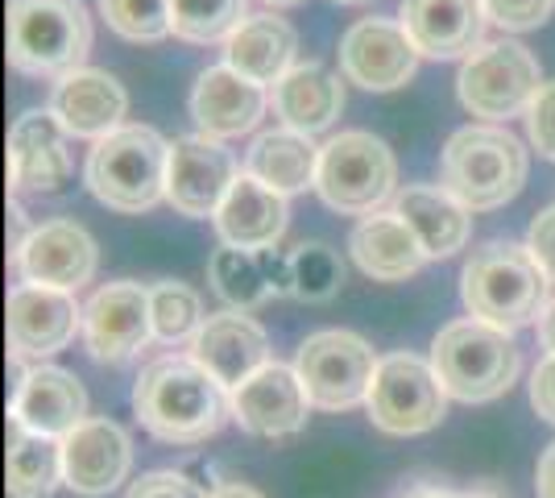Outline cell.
Returning a JSON list of instances; mask_svg holds the SVG:
<instances>
[{
	"label": "cell",
	"mask_w": 555,
	"mask_h": 498,
	"mask_svg": "<svg viewBox=\"0 0 555 498\" xmlns=\"http://www.w3.org/2000/svg\"><path fill=\"white\" fill-rule=\"evenodd\" d=\"M398 183V158L382 138L365 129L336 133L320 150V175L315 191L332 213L345 216H373L393 195Z\"/></svg>",
	"instance_id": "7"
},
{
	"label": "cell",
	"mask_w": 555,
	"mask_h": 498,
	"mask_svg": "<svg viewBox=\"0 0 555 498\" xmlns=\"http://www.w3.org/2000/svg\"><path fill=\"white\" fill-rule=\"evenodd\" d=\"M431 366L440 374L448 399L456 404H493L518 382L522 349L506 329L468 316L452 320L431 341Z\"/></svg>",
	"instance_id": "4"
},
{
	"label": "cell",
	"mask_w": 555,
	"mask_h": 498,
	"mask_svg": "<svg viewBox=\"0 0 555 498\" xmlns=\"http://www.w3.org/2000/svg\"><path fill=\"white\" fill-rule=\"evenodd\" d=\"M54 486H63V440L38 436L9 416V449H4L9 498H50Z\"/></svg>",
	"instance_id": "31"
},
{
	"label": "cell",
	"mask_w": 555,
	"mask_h": 498,
	"mask_svg": "<svg viewBox=\"0 0 555 498\" xmlns=\"http://www.w3.org/2000/svg\"><path fill=\"white\" fill-rule=\"evenodd\" d=\"M125 498H208V490L179 470H154V474H141Z\"/></svg>",
	"instance_id": "37"
},
{
	"label": "cell",
	"mask_w": 555,
	"mask_h": 498,
	"mask_svg": "<svg viewBox=\"0 0 555 498\" xmlns=\"http://www.w3.org/2000/svg\"><path fill=\"white\" fill-rule=\"evenodd\" d=\"M150 311H154V341L158 345H191V336L208 320L199 291L175 283V279L150 286Z\"/></svg>",
	"instance_id": "33"
},
{
	"label": "cell",
	"mask_w": 555,
	"mask_h": 498,
	"mask_svg": "<svg viewBox=\"0 0 555 498\" xmlns=\"http://www.w3.org/2000/svg\"><path fill=\"white\" fill-rule=\"evenodd\" d=\"M398 22L423 59H464L481 47L489 17L481 0H402Z\"/></svg>",
	"instance_id": "23"
},
{
	"label": "cell",
	"mask_w": 555,
	"mask_h": 498,
	"mask_svg": "<svg viewBox=\"0 0 555 498\" xmlns=\"http://www.w3.org/2000/svg\"><path fill=\"white\" fill-rule=\"evenodd\" d=\"M50 113L59 117V125L67 129L70 138L100 142V138H108L125 125L129 92L120 88L116 75L100 72V67H79V72H67L63 79H54Z\"/></svg>",
	"instance_id": "21"
},
{
	"label": "cell",
	"mask_w": 555,
	"mask_h": 498,
	"mask_svg": "<svg viewBox=\"0 0 555 498\" xmlns=\"http://www.w3.org/2000/svg\"><path fill=\"white\" fill-rule=\"evenodd\" d=\"M9 261L22 274V283L79 291L83 283H92L100 245L79 220H47L29 229V238L9 254Z\"/></svg>",
	"instance_id": "14"
},
{
	"label": "cell",
	"mask_w": 555,
	"mask_h": 498,
	"mask_svg": "<svg viewBox=\"0 0 555 498\" xmlns=\"http://www.w3.org/2000/svg\"><path fill=\"white\" fill-rule=\"evenodd\" d=\"M261 4H270V9H295L302 0H261Z\"/></svg>",
	"instance_id": "45"
},
{
	"label": "cell",
	"mask_w": 555,
	"mask_h": 498,
	"mask_svg": "<svg viewBox=\"0 0 555 498\" xmlns=\"http://www.w3.org/2000/svg\"><path fill=\"white\" fill-rule=\"evenodd\" d=\"M543 88L539 59L522 42H481L473 54H464L461 75H456V95L473 117L509 120L527 117L534 92Z\"/></svg>",
	"instance_id": "8"
},
{
	"label": "cell",
	"mask_w": 555,
	"mask_h": 498,
	"mask_svg": "<svg viewBox=\"0 0 555 498\" xmlns=\"http://www.w3.org/2000/svg\"><path fill=\"white\" fill-rule=\"evenodd\" d=\"M393 213L415 229L427 258H452L456 250H464V241L473 233V213L448 188H431V183H415V188L398 191Z\"/></svg>",
	"instance_id": "28"
},
{
	"label": "cell",
	"mask_w": 555,
	"mask_h": 498,
	"mask_svg": "<svg viewBox=\"0 0 555 498\" xmlns=\"http://www.w3.org/2000/svg\"><path fill=\"white\" fill-rule=\"evenodd\" d=\"M348 250H352L357 266H361L370 279H377V283H402V279L418 274V270L431 261L427 250L418 245L415 229L393 213V208L365 216V220L352 229Z\"/></svg>",
	"instance_id": "27"
},
{
	"label": "cell",
	"mask_w": 555,
	"mask_h": 498,
	"mask_svg": "<svg viewBox=\"0 0 555 498\" xmlns=\"http://www.w3.org/2000/svg\"><path fill=\"white\" fill-rule=\"evenodd\" d=\"M418 54L411 34L393 17H361L348 25L340 38V72L348 84L365 92H398L406 88L418 72Z\"/></svg>",
	"instance_id": "12"
},
{
	"label": "cell",
	"mask_w": 555,
	"mask_h": 498,
	"mask_svg": "<svg viewBox=\"0 0 555 498\" xmlns=\"http://www.w3.org/2000/svg\"><path fill=\"white\" fill-rule=\"evenodd\" d=\"M486 4V17L502 29H539V25L552 17V4L555 0H481Z\"/></svg>",
	"instance_id": "36"
},
{
	"label": "cell",
	"mask_w": 555,
	"mask_h": 498,
	"mask_svg": "<svg viewBox=\"0 0 555 498\" xmlns=\"http://www.w3.org/2000/svg\"><path fill=\"white\" fill-rule=\"evenodd\" d=\"M170 142L154 125H120L100 138L83 166V183L113 213H150L166 200Z\"/></svg>",
	"instance_id": "3"
},
{
	"label": "cell",
	"mask_w": 555,
	"mask_h": 498,
	"mask_svg": "<svg viewBox=\"0 0 555 498\" xmlns=\"http://www.w3.org/2000/svg\"><path fill=\"white\" fill-rule=\"evenodd\" d=\"M527 250L534 254V261L547 270V279L555 283V204L531 220V233H527Z\"/></svg>",
	"instance_id": "39"
},
{
	"label": "cell",
	"mask_w": 555,
	"mask_h": 498,
	"mask_svg": "<svg viewBox=\"0 0 555 498\" xmlns=\"http://www.w3.org/2000/svg\"><path fill=\"white\" fill-rule=\"evenodd\" d=\"M266 104H270V95H266L261 84L232 72L229 63H220V67H208L195 79L191 117H195V129L204 138L229 142V138H241V133L257 129V120L266 117Z\"/></svg>",
	"instance_id": "22"
},
{
	"label": "cell",
	"mask_w": 555,
	"mask_h": 498,
	"mask_svg": "<svg viewBox=\"0 0 555 498\" xmlns=\"http://www.w3.org/2000/svg\"><path fill=\"white\" fill-rule=\"evenodd\" d=\"M345 286V261L336 250L307 241L291 254V295L302 304H327Z\"/></svg>",
	"instance_id": "34"
},
{
	"label": "cell",
	"mask_w": 555,
	"mask_h": 498,
	"mask_svg": "<svg viewBox=\"0 0 555 498\" xmlns=\"http://www.w3.org/2000/svg\"><path fill=\"white\" fill-rule=\"evenodd\" d=\"M4 332L13 361H47L83 332V308L75 304V291L17 283L4 304Z\"/></svg>",
	"instance_id": "11"
},
{
	"label": "cell",
	"mask_w": 555,
	"mask_h": 498,
	"mask_svg": "<svg viewBox=\"0 0 555 498\" xmlns=\"http://www.w3.org/2000/svg\"><path fill=\"white\" fill-rule=\"evenodd\" d=\"M133 411L141 427L163 445H204L232 420V391H224L191 354L154 357L138 374Z\"/></svg>",
	"instance_id": "1"
},
{
	"label": "cell",
	"mask_w": 555,
	"mask_h": 498,
	"mask_svg": "<svg viewBox=\"0 0 555 498\" xmlns=\"http://www.w3.org/2000/svg\"><path fill=\"white\" fill-rule=\"evenodd\" d=\"M527 133H531L534 150L555 163V79L534 92L531 108H527Z\"/></svg>",
	"instance_id": "38"
},
{
	"label": "cell",
	"mask_w": 555,
	"mask_h": 498,
	"mask_svg": "<svg viewBox=\"0 0 555 498\" xmlns=\"http://www.w3.org/2000/svg\"><path fill=\"white\" fill-rule=\"evenodd\" d=\"M307 411H311V399L299 370L282 361H266L254 379H245L232 391V420L249 436H266V440L295 436L307 427Z\"/></svg>",
	"instance_id": "16"
},
{
	"label": "cell",
	"mask_w": 555,
	"mask_h": 498,
	"mask_svg": "<svg viewBox=\"0 0 555 498\" xmlns=\"http://www.w3.org/2000/svg\"><path fill=\"white\" fill-rule=\"evenodd\" d=\"M92 50V17L79 0H9V67L34 79L79 72Z\"/></svg>",
	"instance_id": "6"
},
{
	"label": "cell",
	"mask_w": 555,
	"mask_h": 498,
	"mask_svg": "<svg viewBox=\"0 0 555 498\" xmlns=\"http://www.w3.org/2000/svg\"><path fill=\"white\" fill-rule=\"evenodd\" d=\"M100 17L125 42H163L170 38V0H100Z\"/></svg>",
	"instance_id": "35"
},
{
	"label": "cell",
	"mask_w": 555,
	"mask_h": 498,
	"mask_svg": "<svg viewBox=\"0 0 555 498\" xmlns=\"http://www.w3.org/2000/svg\"><path fill=\"white\" fill-rule=\"evenodd\" d=\"M539 345H543L547 354H555V299H547V308L539 316Z\"/></svg>",
	"instance_id": "43"
},
{
	"label": "cell",
	"mask_w": 555,
	"mask_h": 498,
	"mask_svg": "<svg viewBox=\"0 0 555 498\" xmlns=\"http://www.w3.org/2000/svg\"><path fill=\"white\" fill-rule=\"evenodd\" d=\"M382 357H373V345L365 336L348 329L311 332L295 354L307 399L320 411H352L370 399V382Z\"/></svg>",
	"instance_id": "10"
},
{
	"label": "cell",
	"mask_w": 555,
	"mask_h": 498,
	"mask_svg": "<svg viewBox=\"0 0 555 498\" xmlns=\"http://www.w3.org/2000/svg\"><path fill=\"white\" fill-rule=\"evenodd\" d=\"M208 498H266L261 490L245 486V482H220L216 490H208Z\"/></svg>",
	"instance_id": "44"
},
{
	"label": "cell",
	"mask_w": 555,
	"mask_h": 498,
	"mask_svg": "<svg viewBox=\"0 0 555 498\" xmlns=\"http://www.w3.org/2000/svg\"><path fill=\"white\" fill-rule=\"evenodd\" d=\"M154 341V311L150 286L120 279L104 283L83 304V345L95 361H129Z\"/></svg>",
	"instance_id": "13"
},
{
	"label": "cell",
	"mask_w": 555,
	"mask_h": 498,
	"mask_svg": "<svg viewBox=\"0 0 555 498\" xmlns=\"http://www.w3.org/2000/svg\"><path fill=\"white\" fill-rule=\"evenodd\" d=\"M295 50H299V34L291 29V22H282L274 13H257L232 29V38L224 42V63L261 88H274L295 67Z\"/></svg>",
	"instance_id": "29"
},
{
	"label": "cell",
	"mask_w": 555,
	"mask_h": 498,
	"mask_svg": "<svg viewBox=\"0 0 555 498\" xmlns=\"http://www.w3.org/2000/svg\"><path fill=\"white\" fill-rule=\"evenodd\" d=\"M320 150L307 133L295 129H270L261 133L249 154H245V170L254 175L257 183H266L278 195H299V191L315 188L320 175Z\"/></svg>",
	"instance_id": "30"
},
{
	"label": "cell",
	"mask_w": 555,
	"mask_h": 498,
	"mask_svg": "<svg viewBox=\"0 0 555 498\" xmlns=\"http://www.w3.org/2000/svg\"><path fill=\"white\" fill-rule=\"evenodd\" d=\"M186 354L195 357L224 391H236L245 379L270 361V336L249 311L224 308L204 320V329L191 336Z\"/></svg>",
	"instance_id": "19"
},
{
	"label": "cell",
	"mask_w": 555,
	"mask_h": 498,
	"mask_svg": "<svg viewBox=\"0 0 555 498\" xmlns=\"http://www.w3.org/2000/svg\"><path fill=\"white\" fill-rule=\"evenodd\" d=\"M531 407L539 420L555 424V354H547L531 374Z\"/></svg>",
	"instance_id": "40"
},
{
	"label": "cell",
	"mask_w": 555,
	"mask_h": 498,
	"mask_svg": "<svg viewBox=\"0 0 555 498\" xmlns=\"http://www.w3.org/2000/svg\"><path fill=\"white\" fill-rule=\"evenodd\" d=\"M547 270L534 261L527 245L489 241L464 261L461 299L468 316L486 320L493 329L518 332L534 324L547 308Z\"/></svg>",
	"instance_id": "2"
},
{
	"label": "cell",
	"mask_w": 555,
	"mask_h": 498,
	"mask_svg": "<svg viewBox=\"0 0 555 498\" xmlns=\"http://www.w3.org/2000/svg\"><path fill=\"white\" fill-rule=\"evenodd\" d=\"M211 291L236 311H254L274 295H291V254L282 250H236L220 245L208 261Z\"/></svg>",
	"instance_id": "24"
},
{
	"label": "cell",
	"mask_w": 555,
	"mask_h": 498,
	"mask_svg": "<svg viewBox=\"0 0 555 498\" xmlns=\"http://www.w3.org/2000/svg\"><path fill=\"white\" fill-rule=\"evenodd\" d=\"M527 150L502 125H464L443 145V188L468 213H493L527 183Z\"/></svg>",
	"instance_id": "5"
},
{
	"label": "cell",
	"mask_w": 555,
	"mask_h": 498,
	"mask_svg": "<svg viewBox=\"0 0 555 498\" xmlns=\"http://www.w3.org/2000/svg\"><path fill=\"white\" fill-rule=\"evenodd\" d=\"M133 470V440L129 432L104 416H88L83 424L63 436V486L83 498H104Z\"/></svg>",
	"instance_id": "18"
},
{
	"label": "cell",
	"mask_w": 555,
	"mask_h": 498,
	"mask_svg": "<svg viewBox=\"0 0 555 498\" xmlns=\"http://www.w3.org/2000/svg\"><path fill=\"white\" fill-rule=\"evenodd\" d=\"M373 427L390 436H418L440 427L448 416V391L431 366V357L418 354H386L377 361L365 399Z\"/></svg>",
	"instance_id": "9"
},
{
	"label": "cell",
	"mask_w": 555,
	"mask_h": 498,
	"mask_svg": "<svg viewBox=\"0 0 555 498\" xmlns=\"http://www.w3.org/2000/svg\"><path fill=\"white\" fill-rule=\"evenodd\" d=\"M336 4H370V0H336Z\"/></svg>",
	"instance_id": "46"
},
{
	"label": "cell",
	"mask_w": 555,
	"mask_h": 498,
	"mask_svg": "<svg viewBox=\"0 0 555 498\" xmlns=\"http://www.w3.org/2000/svg\"><path fill=\"white\" fill-rule=\"evenodd\" d=\"M249 17V0H170V29L191 47L229 42L232 29Z\"/></svg>",
	"instance_id": "32"
},
{
	"label": "cell",
	"mask_w": 555,
	"mask_h": 498,
	"mask_svg": "<svg viewBox=\"0 0 555 498\" xmlns=\"http://www.w3.org/2000/svg\"><path fill=\"white\" fill-rule=\"evenodd\" d=\"M398 498H464V495L448 490V486H440V482H427V477H418V482H406Z\"/></svg>",
	"instance_id": "42"
},
{
	"label": "cell",
	"mask_w": 555,
	"mask_h": 498,
	"mask_svg": "<svg viewBox=\"0 0 555 498\" xmlns=\"http://www.w3.org/2000/svg\"><path fill=\"white\" fill-rule=\"evenodd\" d=\"M236 175H241L236 158H232V150H224V142H211L204 133L175 138L170 170H166V204L179 216L208 220L224 204Z\"/></svg>",
	"instance_id": "15"
},
{
	"label": "cell",
	"mask_w": 555,
	"mask_h": 498,
	"mask_svg": "<svg viewBox=\"0 0 555 498\" xmlns=\"http://www.w3.org/2000/svg\"><path fill=\"white\" fill-rule=\"evenodd\" d=\"M270 104H274L282 129L315 138L345 113V84L336 72H327L324 63H295L270 88Z\"/></svg>",
	"instance_id": "26"
},
{
	"label": "cell",
	"mask_w": 555,
	"mask_h": 498,
	"mask_svg": "<svg viewBox=\"0 0 555 498\" xmlns=\"http://www.w3.org/2000/svg\"><path fill=\"white\" fill-rule=\"evenodd\" d=\"M67 129L50 108H29L9 129V188L29 195H59L70 183Z\"/></svg>",
	"instance_id": "17"
},
{
	"label": "cell",
	"mask_w": 555,
	"mask_h": 498,
	"mask_svg": "<svg viewBox=\"0 0 555 498\" xmlns=\"http://www.w3.org/2000/svg\"><path fill=\"white\" fill-rule=\"evenodd\" d=\"M220 245H236V250H270L282 241L291 213H286V195L270 191L266 183H257L249 170L236 175V183L229 188L224 204L211 216Z\"/></svg>",
	"instance_id": "25"
},
{
	"label": "cell",
	"mask_w": 555,
	"mask_h": 498,
	"mask_svg": "<svg viewBox=\"0 0 555 498\" xmlns=\"http://www.w3.org/2000/svg\"><path fill=\"white\" fill-rule=\"evenodd\" d=\"M534 495L539 498H555V440L543 449L539 465H534Z\"/></svg>",
	"instance_id": "41"
},
{
	"label": "cell",
	"mask_w": 555,
	"mask_h": 498,
	"mask_svg": "<svg viewBox=\"0 0 555 498\" xmlns=\"http://www.w3.org/2000/svg\"><path fill=\"white\" fill-rule=\"evenodd\" d=\"M9 416L29 432H38V436L63 440L67 432H75L88 420V391L70 370L34 361V366H25L17 386H13Z\"/></svg>",
	"instance_id": "20"
}]
</instances>
